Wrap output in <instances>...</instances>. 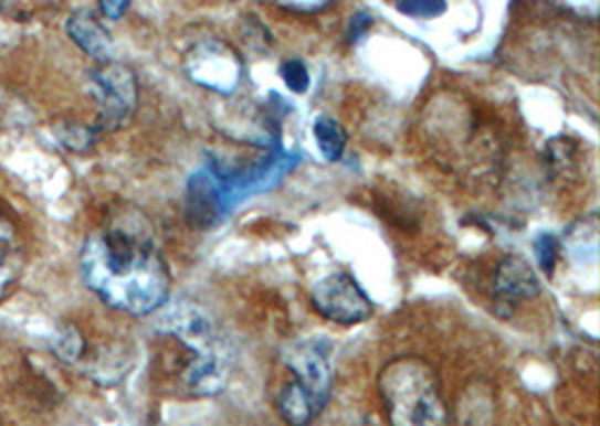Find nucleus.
Instances as JSON below:
<instances>
[{
    "label": "nucleus",
    "instance_id": "obj_1",
    "mask_svg": "<svg viewBox=\"0 0 600 426\" xmlns=\"http://www.w3.org/2000/svg\"><path fill=\"white\" fill-rule=\"evenodd\" d=\"M80 265L86 286L113 310L145 317L169 301L171 274L140 213L95 230L84 241Z\"/></svg>",
    "mask_w": 600,
    "mask_h": 426
},
{
    "label": "nucleus",
    "instance_id": "obj_2",
    "mask_svg": "<svg viewBox=\"0 0 600 426\" xmlns=\"http://www.w3.org/2000/svg\"><path fill=\"white\" fill-rule=\"evenodd\" d=\"M391 426H445L448 406L436 369L414 354L391 360L378 377Z\"/></svg>",
    "mask_w": 600,
    "mask_h": 426
},
{
    "label": "nucleus",
    "instance_id": "obj_3",
    "mask_svg": "<svg viewBox=\"0 0 600 426\" xmlns=\"http://www.w3.org/2000/svg\"><path fill=\"white\" fill-rule=\"evenodd\" d=\"M91 90L97 99V132L124 128L138 108V79L122 63L108 61L93 70Z\"/></svg>",
    "mask_w": 600,
    "mask_h": 426
},
{
    "label": "nucleus",
    "instance_id": "obj_4",
    "mask_svg": "<svg viewBox=\"0 0 600 426\" xmlns=\"http://www.w3.org/2000/svg\"><path fill=\"white\" fill-rule=\"evenodd\" d=\"M185 73L196 86L228 97L241 86L243 65L239 54L228 43L219 39H203L187 52Z\"/></svg>",
    "mask_w": 600,
    "mask_h": 426
},
{
    "label": "nucleus",
    "instance_id": "obj_5",
    "mask_svg": "<svg viewBox=\"0 0 600 426\" xmlns=\"http://www.w3.org/2000/svg\"><path fill=\"white\" fill-rule=\"evenodd\" d=\"M313 308L328 321L358 326L371 317V301L349 271H336L319 278L310 288Z\"/></svg>",
    "mask_w": 600,
    "mask_h": 426
},
{
    "label": "nucleus",
    "instance_id": "obj_6",
    "mask_svg": "<svg viewBox=\"0 0 600 426\" xmlns=\"http://www.w3.org/2000/svg\"><path fill=\"white\" fill-rule=\"evenodd\" d=\"M162 315L158 321L160 332L173 337L185 350L193 354H212L225 352L223 339L219 337L217 323L206 308L189 299H180L162 306Z\"/></svg>",
    "mask_w": 600,
    "mask_h": 426
},
{
    "label": "nucleus",
    "instance_id": "obj_7",
    "mask_svg": "<svg viewBox=\"0 0 600 426\" xmlns=\"http://www.w3.org/2000/svg\"><path fill=\"white\" fill-rule=\"evenodd\" d=\"M284 362L293 371L295 382L310 395L319 411H324L333 393V371L326 352L317 343L304 341L284 352Z\"/></svg>",
    "mask_w": 600,
    "mask_h": 426
},
{
    "label": "nucleus",
    "instance_id": "obj_8",
    "mask_svg": "<svg viewBox=\"0 0 600 426\" xmlns=\"http://www.w3.org/2000/svg\"><path fill=\"white\" fill-rule=\"evenodd\" d=\"M495 295L508 306L536 299L540 295V278L526 260L506 256L495 271Z\"/></svg>",
    "mask_w": 600,
    "mask_h": 426
},
{
    "label": "nucleus",
    "instance_id": "obj_9",
    "mask_svg": "<svg viewBox=\"0 0 600 426\" xmlns=\"http://www.w3.org/2000/svg\"><path fill=\"white\" fill-rule=\"evenodd\" d=\"M65 32L86 52L91 58L99 63H108L113 58V36L91 12H75L65 21Z\"/></svg>",
    "mask_w": 600,
    "mask_h": 426
},
{
    "label": "nucleus",
    "instance_id": "obj_10",
    "mask_svg": "<svg viewBox=\"0 0 600 426\" xmlns=\"http://www.w3.org/2000/svg\"><path fill=\"white\" fill-rule=\"evenodd\" d=\"M23 252L14 227L0 219V301H3L21 276Z\"/></svg>",
    "mask_w": 600,
    "mask_h": 426
},
{
    "label": "nucleus",
    "instance_id": "obj_11",
    "mask_svg": "<svg viewBox=\"0 0 600 426\" xmlns=\"http://www.w3.org/2000/svg\"><path fill=\"white\" fill-rule=\"evenodd\" d=\"M277 411L288 426H308L322 411L310 395L295 382H286L277 395Z\"/></svg>",
    "mask_w": 600,
    "mask_h": 426
},
{
    "label": "nucleus",
    "instance_id": "obj_12",
    "mask_svg": "<svg viewBox=\"0 0 600 426\" xmlns=\"http://www.w3.org/2000/svg\"><path fill=\"white\" fill-rule=\"evenodd\" d=\"M313 135L317 147L328 162H338L345 156L347 149V130L338 119H333L328 115H319L313 124Z\"/></svg>",
    "mask_w": 600,
    "mask_h": 426
},
{
    "label": "nucleus",
    "instance_id": "obj_13",
    "mask_svg": "<svg viewBox=\"0 0 600 426\" xmlns=\"http://www.w3.org/2000/svg\"><path fill=\"white\" fill-rule=\"evenodd\" d=\"M54 130H56V139L61 141V145L69 151H75V153L88 151L95 145V139H97L95 128L71 124V121L59 124Z\"/></svg>",
    "mask_w": 600,
    "mask_h": 426
},
{
    "label": "nucleus",
    "instance_id": "obj_14",
    "mask_svg": "<svg viewBox=\"0 0 600 426\" xmlns=\"http://www.w3.org/2000/svg\"><path fill=\"white\" fill-rule=\"evenodd\" d=\"M84 348H86V341L75 326H65L54 337V352H56V358L65 364H77L82 360Z\"/></svg>",
    "mask_w": 600,
    "mask_h": 426
},
{
    "label": "nucleus",
    "instance_id": "obj_15",
    "mask_svg": "<svg viewBox=\"0 0 600 426\" xmlns=\"http://www.w3.org/2000/svg\"><path fill=\"white\" fill-rule=\"evenodd\" d=\"M280 75L284 79V84L295 93V95H304L310 86V75H308V67L302 58H288L282 63L280 67Z\"/></svg>",
    "mask_w": 600,
    "mask_h": 426
},
{
    "label": "nucleus",
    "instance_id": "obj_16",
    "mask_svg": "<svg viewBox=\"0 0 600 426\" xmlns=\"http://www.w3.org/2000/svg\"><path fill=\"white\" fill-rule=\"evenodd\" d=\"M558 238L554 234H540L536 238V243H533V249H536V258L540 263V267L551 276L554 274V267H556V260H558Z\"/></svg>",
    "mask_w": 600,
    "mask_h": 426
},
{
    "label": "nucleus",
    "instance_id": "obj_17",
    "mask_svg": "<svg viewBox=\"0 0 600 426\" xmlns=\"http://www.w3.org/2000/svg\"><path fill=\"white\" fill-rule=\"evenodd\" d=\"M371 21H373V19H371L369 12H356V14L351 17V21H349V41L356 43V41L369 30Z\"/></svg>",
    "mask_w": 600,
    "mask_h": 426
},
{
    "label": "nucleus",
    "instance_id": "obj_18",
    "mask_svg": "<svg viewBox=\"0 0 600 426\" xmlns=\"http://www.w3.org/2000/svg\"><path fill=\"white\" fill-rule=\"evenodd\" d=\"M99 10H102V14H104L106 19L117 21V19H122L124 12L128 10V3H124V0H117V3H106V0H104V3H99Z\"/></svg>",
    "mask_w": 600,
    "mask_h": 426
},
{
    "label": "nucleus",
    "instance_id": "obj_19",
    "mask_svg": "<svg viewBox=\"0 0 600 426\" xmlns=\"http://www.w3.org/2000/svg\"><path fill=\"white\" fill-rule=\"evenodd\" d=\"M280 8L293 10V12H302V14H315L319 10H326L328 3H299V0H295V3H280Z\"/></svg>",
    "mask_w": 600,
    "mask_h": 426
}]
</instances>
